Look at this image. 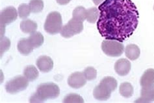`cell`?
<instances>
[{
    "label": "cell",
    "instance_id": "obj_25",
    "mask_svg": "<svg viewBox=\"0 0 154 103\" xmlns=\"http://www.w3.org/2000/svg\"><path fill=\"white\" fill-rule=\"evenodd\" d=\"M64 102L70 103V102H78V103H83L84 102L83 98L78 94L71 93L66 95L64 98Z\"/></svg>",
    "mask_w": 154,
    "mask_h": 103
},
{
    "label": "cell",
    "instance_id": "obj_4",
    "mask_svg": "<svg viewBox=\"0 0 154 103\" xmlns=\"http://www.w3.org/2000/svg\"><path fill=\"white\" fill-rule=\"evenodd\" d=\"M102 49L105 55L112 57L120 56L124 51V45L116 40H106L103 41Z\"/></svg>",
    "mask_w": 154,
    "mask_h": 103
},
{
    "label": "cell",
    "instance_id": "obj_10",
    "mask_svg": "<svg viewBox=\"0 0 154 103\" xmlns=\"http://www.w3.org/2000/svg\"><path fill=\"white\" fill-rule=\"evenodd\" d=\"M36 64L38 69L43 73L49 72L54 68V62L48 56H40L36 60Z\"/></svg>",
    "mask_w": 154,
    "mask_h": 103
},
{
    "label": "cell",
    "instance_id": "obj_14",
    "mask_svg": "<svg viewBox=\"0 0 154 103\" xmlns=\"http://www.w3.org/2000/svg\"><path fill=\"white\" fill-rule=\"evenodd\" d=\"M140 83L142 87H148L154 84V69H148L142 76Z\"/></svg>",
    "mask_w": 154,
    "mask_h": 103
},
{
    "label": "cell",
    "instance_id": "obj_3",
    "mask_svg": "<svg viewBox=\"0 0 154 103\" xmlns=\"http://www.w3.org/2000/svg\"><path fill=\"white\" fill-rule=\"evenodd\" d=\"M63 27L61 15L58 12H51L48 15L45 23L44 29L48 33L56 35L60 32Z\"/></svg>",
    "mask_w": 154,
    "mask_h": 103
},
{
    "label": "cell",
    "instance_id": "obj_22",
    "mask_svg": "<svg viewBox=\"0 0 154 103\" xmlns=\"http://www.w3.org/2000/svg\"><path fill=\"white\" fill-rule=\"evenodd\" d=\"M73 18L83 22L87 19V10L83 7H76L73 11Z\"/></svg>",
    "mask_w": 154,
    "mask_h": 103
},
{
    "label": "cell",
    "instance_id": "obj_20",
    "mask_svg": "<svg viewBox=\"0 0 154 103\" xmlns=\"http://www.w3.org/2000/svg\"><path fill=\"white\" fill-rule=\"evenodd\" d=\"M100 84L103 86L111 92L115 91L117 88V81L112 77H105L103 79L101 80Z\"/></svg>",
    "mask_w": 154,
    "mask_h": 103
},
{
    "label": "cell",
    "instance_id": "obj_30",
    "mask_svg": "<svg viewBox=\"0 0 154 103\" xmlns=\"http://www.w3.org/2000/svg\"><path fill=\"white\" fill-rule=\"evenodd\" d=\"M153 10H154V6H153Z\"/></svg>",
    "mask_w": 154,
    "mask_h": 103
},
{
    "label": "cell",
    "instance_id": "obj_19",
    "mask_svg": "<svg viewBox=\"0 0 154 103\" xmlns=\"http://www.w3.org/2000/svg\"><path fill=\"white\" fill-rule=\"evenodd\" d=\"M119 92L122 96L125 98L131 97L133 94V87L129 82H124L121 84L119 88Z\"/></svg>",
    "mask_w": 154,
    "mask_h": 103
},
{
    "label": "cell",
    "instance_id": "obj_21",
    "mask_svg": "<svg viewBox=\"0 0 154 103\" xmlns=\"http://www.w3.org/2000/svg\"><path fill=\"white\" fill-rule=\"evenodd\" d=\"M99 17L100 11L96 7H92L87 10V20L89 23H96Z\"/></svg>",
    "mask_w": 154,
    "mask_h": 103
},
{
    "label": "cell",
    "instance_id": "obj_11",
    "mask_svg": "<svg viewBox=\"0 0 154 103\" xmlns=\"http://www.w3.org/2000/svg\"><path fill=\"white\" fill-rule=\"evenodd\" d=\"M153 101H154V84L142 88L140 98L135 102H151Z\"/></svg>",
    "mask_w": 154,
    "mask_h": 103
},
{
    "label": "cell",
    "instance_id": "obj_24",
    "mask_svg": "<svg viewBox=\"0 0 154 103\" xmlns=\"http://www.w3.org/2000/svg\"><path fill=\"white\" fill-rule=\"evenodd\" d=\"M31 9L29 5L26 3L21 4L18 7V15L19 17L22 19H25L29 16L31 13Z\"/></svg>",
    "mask_w": 154,
    "mask_h": 103
},
{
    "label": "cell",
    "instance_id": "obj_5",
    "mask_svg": "<svg viewBox=\"0 0 154 103\" xmlns=\"http://www.w3.org/2000/svg\"><path fill=\"white\" fill-rule=\"evenodd\" d=\"M83 30V22L75 20L74 18L71 19L68 23L63 26L60 31V35L64 38H71L73 36L79 34Z\"/></svg>",
    "mask_w": 154,
    "mask_h": 103
},
{
    "label": "cell",
    "instance_id": "obj_9",
    "mask_svg": "<svg viewBox=\"0 0 154 103\" xmlns=\"http://www.w3.org/2000/svg\"><path fill=\"white\" fill-rule=\"evenodd\" d=\"M131 62L128 59H120L115 64V70L120 76H125L131 70Z\"/></svg>",
    "mask_w": 154,
    "mask_h": 103
},
{
    "label": "cell",
    "instance_id": "obj_12",
    "mask_svg": "<svg viewBox=\"0 0 154 103\" xmlns=\"http://www.w3.org/2000/svg\"><path fill=\"white\" fill-rule=\"evenodd\" d=\"M93 95H94V97L96 99L105 101L109 99L111 97V92L100 84V85L96 86L94 88V92H93Z\"/></svg>",
    "mask_w": 154,
    "mask_h": 103
},
{
    "label": "cell",
    "instance_id": "obj_2",
    "mask_svg": "<svg viewBox=\"0 0 154 103\" xmlns=\"http://www.w3.org/2000/svg\"><path fill=\"white\" fill-rule=\"evenodd\" d=\"M60 94L59 86L52 82L44 83L38 86L35 93L30 98L31 102H42L48 99L57 98Z\"/></svg>",
    "mask_w": 154,
    "mask_h": 103
},
{
    "label": "cell",
    "instance_id": "obj_15",
    "mask_svg": "<svg viewBox=\"0 0 154 103\" xmlns=\"http://www.w3.org/2000/svg\"><path fill=\"white\" fill-rule=\"evenodd\" d=\"M125 54L129 60H135L140 56V50L137 45L129 44L125 49Z\"/></svg>",
    "mask_w": 154,
    "mask_h": 103
},
{
    "label": "cell",
    "instance_id": "obj_13",
    "mask_svg": "<svg viewBox=\"0 0 154 103\" xmlns=\"http://www.w3.org/2000/svg\"><path fill=\"white\" fill-rule=\"evenodd\" d=\"M18 50L23 55H28L33 51L34 47L32 46L28 38H22L18 43Z\"/></svg>",
    "mask_w": 154,
    "mask_h": 103
},
{
    "label": "cell",
    "instance_id": "obj_16",
    "mask_svg": "<svg viewBox=\"0 0 154 103\" xmlns=\"http://www.w3.org/2000/svg\"><path fill=\"white\" fill-rule=\"evenodd\" d=\"M37 23L31 20H23L20 23V29L23 32L27 34H32L35 32L37 29Z\"/></svg>",
    "mask_w": 154,
    "mask_h": 103
},
{
    "label": "cell",
    "instance_id": "obj_1",
    "mask_svg": "<svg viewBox=\"0 0 154 103\" xmlns=\"http://www.w3.org/2000/svg\"><path fill=\"white\" fill-rule=\"evenodd\" d=\"M97 28L106 40L123 42L139 24V13L131 0H105L98 7Z\"/></svg>",
    "mask_w": 154,
    "mask_h": 103
},
{
    "label": "cell",
    "instance_id": "obj_29",
    "mask_svg": "<svg viewBox=\"0 0 154 103\" xmlns=\"http://www.w3.org/2000/svg\"><path fill=\"white\" fill-rule=\"evenodd\" d=\"M104 1H105V0H93V2H94V3L95 4V5H99Z\"/></svg>",
    "mask_w": 154,
    "mask_h": 103
},
{
    "label": "cell",
    "instance_id": "obj_28",
    "mask_svg": "<svg viewBox=\"0 0 154 103\" xmlns=\"http://www.w3.org/2000/svg\"><path fill=\"white\" fill-rule=\"evenodd\" d=\"M56 1L59 4V5H64L70 3L71 2V0H56Z\"/></svg>",
    "mask_w": 154,
    "mask_h": 103
},
{
    "label": "cell",
    "instance_id": "obj_6",
    "mask_svg": "<svg viewBox=\"0 0 154 103\" xmlns=\"http://www.w3.org/2000/svg\"><path fill=\"white\" fill-rule=\"evenodd\" d=\"M28 85H29V80L25 76L20 75L7 82L5 89L8 93L14 94L26 89Z\"/></svg>",
    "mask_w": 154,
    "mask_h": 103
},
{
    "label": "cell",
    "instance_id": "obj_7",
    "mask_svg": "<svg viewBox=\"0 0 154 103\" xmlns=\"http://www.w3.org/2000/svg\"><path fill=\"white\" fill-rule=\"evenodd\" d=\"M17 18L18 12L14 7H9L5 8L1 12V15H0L1 26L5 27L6 25L14 22Z\"/></svg>",
    "mask_w": 154,
    "mask_h": 103
},
{
    "label": "cell",
    "instance_id": "obj_8",
    "mask_svg": "<svg viewBox=\"0 0 154 103\" xmlns=\"http://www.w3.org/2000/svg\"><path fill=\"white\" fill-rule=\"evenodd\" d=\"M87 80L83 73L75 72L68 77V84L72 88L79 89L86 84Z\"/></svg>",
    "mask_w": 154,
    "mask_h": 103
},
{
    "label": "cell",
    "instance_id": "obj_17",
    "mask_svg": "<svg viewBox=\"0 0 154 103\" xmlns=\"http://www.w3.org/2000/svg\"><path fill=\"white\" fill-rule=\"evenodd\" d=\"M23 75L27 79L29 80V81H34L37 79L39 73L34 65H28L27 66L23 71Z\"/></svg>",
    "mask_w": 154,
    "mask_h": 103
},
{
    "label": "cell",
    "instance_id": "obj_23",
    "mask_svg": "<svg viewBox=\"0 0 154 103\" xmlns=\"http://www.w3.org/2000/svg\"><path fill=\"white\" fill-rule=\"evenodd\" d=\"M29 5L31 12L38 13L44 9V2L42 0H31Z\"/></svg>",
    "mask_w": 154,
    "mask_h": 103
},
{
    "label": "cell",
    "instance_id": "obj_26",
    "mask_svg": "<svg viewBox=\"0 0 154 103\" xmlns=\"http://www.w3.org/2000/svg\"><path fill=\"white\" fill-rule=\"evenodd\" d=\"M83 74L87 80H92L96 78L97 71L94 68L88 67L84 70Z\"/></svg>",
    "mask_w": 154,
    "mask_h": 103
},
{
    "label": "cell",
    "instance_id": "obj_18",
    "mask_svg": "<svg viewBox=\"0 0 154 103\" xmlns=\"http://www.w3.org/2000/svg\"><path fill=\"white\" fill-rule=\"evenodd\" d=\"M28 39L29 40L34 48L39 47L44 43V36L39 32H35L34 33H32Z\"/></svg>",
    "mask_w": 154,
    "mask_h": 103
},
{
    "label": "cell",
    "instance_id": "obj_27",
    "mask_svg": "<svg viewBox=\"0 0 154 103\" xmlns=\"http://www.w3.org/2000/svg\"><path fill=\"white\" fill-rule=\"evenodd\" d=\"M11 46L10 40L6 37H2L1 38V56L3 53H5L7 50L9 49Z\"/></svg>",
    "mask_w": 154,
    "mask_h": 103
}]
</instances>
